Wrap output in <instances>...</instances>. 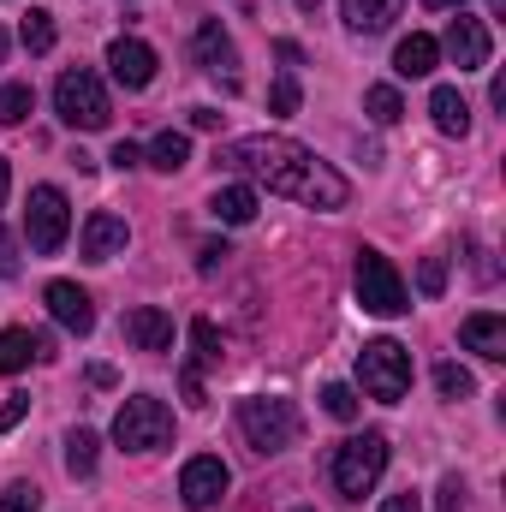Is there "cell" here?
I'll list each match as a JSON object with an SVG mask.
<instances>
[{"label":"cell","mask_w":506,"mask_h":512,"mask_svg":"<svg viewBox=\"0 0 506 512\" xmlns=\"http://www.w3.org/2000/svg\"><path fill=\"white\" fill-rule=\"evenodd\" d=\"M221 161H227L233 173H251L256 185H268L274 197L304 203V209H346V203H352V185H346L328 161H316L304 143H292V137H268V131L233 137V143L221 149Z\"/></svg>","instance_id":"cell-1"},{"label":"cell","mask_w":506,"mask_h":512,"mask_svg":"<svg viewBox=\"0 0 506 512\" xmlns=\"http://www.w3.org/2000/svg\"><path fill=\"white\" fill-rule=\"evenodd\" d=\"M381 471H387V435L381 429H364V435L340 441L334 447V465H328V477H334V489L346 501H364L381 483Z\"/></svg>","instance_id":"cell-2"},{"label":"cell","mask_w":506,"mask_h":512,"mask_svg":"<svg viewBox=\"0 0 506 512\" xmlns=\"http://www.w3.org/2000/svg\"><path fill=\"white\" fill-rule=\"evenodd\" d=\"M298 405L292 399H274V393H251L239 399V435L251 441V453H286L298 441Z\"/></svg>","instance_id":"cell-3"},{"label":"cell","mask_w":506,"mask_h":512,"mask_svg":"<svg viewBox=\"0 0 506 512\" xmlns=\"http://www.w3.org/2000/svg\"><path fill=\"white\" fill-rule=\"evenodd\" d=\"M54 114H60L72 131H102L108 120H114L102 78H96V72H84V66L60 72V84H54Z\"/></svg>","instance_id":"cell-4"},{"label":"cell","mask_w":506,"mask_h":512,"mask_svg":"<svg viewBox=\"0 0 506 512\" xmlns=\"http://www.w3.org/2000/svg\"><path fill=\"white\" fill-rule=\"evenodd\" d=\"M358 382H364L370 399L399 405V399H405V387H411V352H405L399 340H370V346L358 352Z\"/></svg>","instance_id":"cell-5"},{"label":"cell","mask_w":506,"mask_h":512,"mask_svg":"<svg viewBox=\"0 0 506 512\" xmlns=\"http://www.w3.org/2000/svg\"><path fill=\"white\" fill-rule=\"evenodd\" d=\"M114 441H120L126 453H155V447H167V441H173V411H167L161 399H149V393H131L126 405H120V417H114Z\"/></svg>","instance_id":"cell-6"},{"label":"cell","mask_w":506,"mask_h":512,"mask_svg":"<svg viewBox=\"0 0 506 512\" xmlns=\"http://www.w3.org/2000/svg\"><path fill=\"white\" fill-rule=\"evenodd\" d=\"M66 227H72L66 191H60V185H36V191H30V209H24V239H30V251L54 256L66 245Z\"/></svg>","instance_id":"cell-7"},{"label":"cell","mask_w":506,"mask_h":512,"mask_svg":"<svg viewBox=\"0 0 506 512\" xmlns=\"http://www.w3.org/2000/svg\"><path fill=\"white\" fill-rule=\"evenodd\" d=\"M358 304H364L370 316H399V310H411L399 268L381 251H358Z\"/></svg>","instance_id":"cell-8"},{"label":"cell","mask_w":506,"mask_h":512,"mask_svg":"<svg viewBox=\"0 0 506 512\" xmlns=\"http://www.w3.org/2000/svg\"><path fill=\"white\" fill-rule=\"evenodd\" d=\"M435 48H447V60H453L459 72H483V66H489V54H495V36H489V24H483V18H465V12H459Z\"/></svg>","instance_id":"cell-9"},{"label":"cell","mask_w":506,"mask_h":512,"mask_svg":"<svg viewBox=\"0 0 506 512\" xmlns=\"http://www.w3.org/2000/svg\"><path fill=\"white\" fill-rule=\"evenodd\" d=\"M227 483H233V471H227L215 453H197V459L179 471V501L203 512V507H215V501L227 495Z\"/></svg>","instance_id":"cell-10"},{"label":"cell","mask_w":506,"mask_h":512,"mask_svg":"<svg viewBox=\"0 0 506 512\" xmlns=\"http://www.w3.org/2000/svg\"><path fill=\"white\" fill-rule=\"evenodd\" d=\"M197 60H203V72H215V78H227V84H239V48H233V36L221 30V18H203L197 24Z\"/></svg>","instance_id":"cell-11"},{"label":"cell","mask_w":506,"mask_h":512,"mask_svg":"<svg viewBox=\"0 0 506 512\" xmlns=\"http://www.w3.org/2000/svg\"><path fill=\"white\" fill-rule=\"evenodd\" d=\"M48 310H54V322H60L66 334H78V340L96 328V304H90V292H84L78 280H54V286H48Z\"/></svg>","instance_id":"cell-12"},{"label":"cell","mask_w":506,"mask_h":512,"mask_svg":"<svg viewBox=\"0 0 506 512\" xmlns=\"http://www.w3.org/2000/svg\"><path fill=\"white\" fill-rule=\"evenodd\" d=\"M108 66H114V84L143 90V84L155 78V48L137 42V36H114V42H108Z\"/></svg>","instance_id":"cell-13"},{"label":"cell","mask_w":506,"mask_h":512,"mask_svg":"<svg viewBox=\"0 0 506 512\" xmlns=\"http://www.w3.org/2000/svg\"><path fill=\"white\" fill-rule=\"evenodd\" d=\"M126 245H131V227L120 221V215L96 209V215L84 221V262H114Z\"/></svg>","instance_id":"cell-14"},{"label":"cell","mask_w":506,"mask_h":512,"mask_svg":"<svg viewBox=\"0 0 506 512\" xmlns=\"http://www.w3.org/2000/svg\"><path fill=\"white\" fill-rule=\"evenodd\" d=\"M126 340L137 352H167V346H173V316L155 310V304H137L126 316Z\"/></svg>","instance_id":"cell-15"},{"label":"cell","mask_w":506,"mask_h":512,"mask_svg":"<svg viewBox=\"0 0 506 512\" xmlns=\"http://www.w3.org/2000/svg\"><path fill=\"white\" fill-rule=\"evenodd\" d=\"M459 340H465V352H477V358H506V316H495V310L465 316Z\"/></svg>","instance_id":"cell-16"},{"label":"cell","mask_w":506,"mask_h":512,"mask_svg":"<svg viewBox=\"0 0 506 512\" xmlns=\"http://www.w3.org/2000/svg\"><path fill=\"white\" fill-rule=\"evenodd\" d=\"M435 60H441V48H435V36H423V30H411V36L393 48V72H399V78H429Z\"/></svg>","instance_id":"cell-17"},{"label":"cell","mask_w":506,"mask_h":512,"mask_svg":"<svg viewBox=\"0 0 506 512\" xmlns=\"http://www.w3.org/2000/svg\"><path fill=\"white\" fill-rule=\"evenodd\" d=\"M30 358H48V340L30 328H0V376H18Z\"/></svg>","instance_id":"cell-18"},{"label":"cell","mask_w":506,"mask_h":512,"mask_svg":"<svg viewBox=\"0 0 506 512\" xmlns=\"http://www.w3.org/2000/svg\"><path fill=\"white\" fill-rule=\"evenodd\" d=\"M209 215H215L221 227H251L256 221V191L251 185H221V191L209 197Z\"/></svg>","instance_id":"cell-19"},{"label":"cell","mask_w":506,"mask_h":512,"mask_svg":"<svg viewBox=\"0 0 506 512\" xmlns=\"http://www.w3.org/2000/svg\"><path fill=\"white\" fill-rule=\"evenodd\" d=\"M399 6H405V0H340L346 30H358V36H376V30H387V24L399 18Z\"/></svg>","instance_id":"cell-20"},{"label":"cell","mask_w":506,"mask_h":512,"mask_svg":"<svg viewBox=\"0 0 506 512\" xmlns=\"http://www.w3.org/2000/svg\"><path fill=\"white\" fill-rule=\"evenodd\" d=\"M429 114H435V126L447 131V137H465V131H471V108H465V96H459L453 84H441V90L429 96Z\"/></svg>","instance_id":"cell-21"},{"label":"cell","mask_w":506,"mask_h":512,"mask_svg":"<svg viewBox=\"0 0 506 512\" xmlns=\"http://www.w3.org/2000/svg\"><path fill=\"white\" fill-rule=\"evenodd\" d=\"M191 376H203V370H221V334H215V322L209 316H197L191 322V364H185Z\"/></svg>","instance_id":"cell-22"},{"label":"cell","mask_w":506,"mask_h":512,"mask_svg":"<svg viewBox=\"0 0 506 512\" xmlns=\"http://www.w3.org/2000/svg\"><path fill=\"white\" fill-rule=\"evenodd\" d=\"M143 155H149V167H155V173H179V167L191 161V137H185V131H161Z\"/></svg>","instance_id":"cell-23"},{"label":"cell","mask_w":506,"mask_h":512,"mask_svg":"<svg viewBox=\"0 0 506 512\" xmlns=\"http://www.w3.org/2000/svg\"><path fill=\"white\" fill-rule=\"evenodd\" d=\"M96 453H102L96 429H72V435H66V471H72V477H90V471H96Z\"/></svg>","instance_id":"cell-24"},{"label":"cell","mask_w":506,"mask_h":512,"mask_svg":"<svg viewBox=\"0 0 506 512\" xmlns=\"http://www.w3.org/2000/svg\"><path fill=\"white\" fill-rule=\"evenodd\" d=\"M18 42H24L30 54H48V48H54V12H48V6H30V12H24Z\"/></svg>","instance_id":"cell-25"},{"label":"cell","mask_w":506,"mask_h":512,"mask_svg":"<svg viewBox=\"0 0 506 512\" xmlns=\"http://www.w3.org/2000/svg\"><path fill=\"white\" fill-rule=\"evenodd\" d=\"M30 108H36V90L30 84H0V126H18Z\"/></svg>","instance_id":"cell-26"},{"label":"cell","mask_w":506,"mask_h":512,"mask_svg":"<svg viewBox=\"0 0 506 512\" xmlns=\"http://www.w3.org/2000/svg\"><path fill=\"white\" fill-rule=\"evenodd\" d=\"M364 108H370V120H376V126H399V114H405V102H399V90H393V84H376V90L364 96Z\"/></svg>","instance_id":"cell-27"},{"label":"cell","mask_w":506,"mask_h":512,"mask_svg":"<svg viewBox=\"0 0 506 512\" xmlns=\"http://www.w3.org/2000/svg\"><path fill=\"white\" fill-rule=\"evenodd\" d=\"M322 405H328V417H340V423H352V417L364 411V399H358L346 382H328V387H322Z\"/></svg>","instance_id":"cell-28"},{"label":"cell","mask_w":506,"mask_h":512,"mask_svg":"<svg viewBox=\"0 0 506 512\" xmlns=\"http://www.w3.org/2000/svg\"><path fill=\"white\" fill-rule=\"evenodd\" d=\"M435 387H441V399H471V393H477L471 370H459V364H441V370H435Z\"/></svg>","instance_id":"cell-29"},{"label":"cell","mask_w":506,"mask_h":512,"mask_svg":"<svg viewBox=\"0 0 506 512\" xmlns=\"http://www.w3.org/2000/svg\"><path fill=\"white\" fill-rule=\"evenodd\" d=\"M0 512H42V489H36V483H12V489L0 495Z\"/></svg>","instance_id":"cell-30"},{"label":"cell","mask_w":506,"mask_h":512,"mask_svg":"<svg viewBox=\"0 0 506 512\" xmlns=\"http://www.w3.org/2000/svg\"><path fill=\"white\" fill-rule=\"evenodd\" d=\"M268 108H274V114H298V78H292V72H280V78H274Z\"/></svg>","instance_id":"cell-31"},{"label":"cell","mask_w":506,"mask_h":512,"mask_svg":"<svg viewBox=\"0 0 506 512\" xmlns=\"http://www.w3.org/2000/svg\"><path fill=\"white\" fill-rule=\"evenodd\" d=\"M417 286L435 298V292L447 286V262H441V256H423V268H417Z\"/></svg>","instance_id":"cell-32"},{"label":"cell","mask_w":506,"mask_h":512,"mask_svg":"<svg viewBox=\"0 0 506 512\" xmlns=\"http://www.w3.org/2000/svg\"><path fill=\"white\" fill-rule=\"evenodd\" d=\"M435 507H441V512H465V483H459V477H441V495H435Z\"/></svg>","instance_id":"cell-33"},{"label":"cell","mask_w":506,"mask_h":512,"mask_svg":"<svg viewBox=\"0 0 506 512\" xmlns=\"http://www.w3.org/2000/svg\"><path fill=\"white\" fill-rule=\"evenodd\" d=\"M18 274V245H12V233L0 227V280H12Z\"/></svg>","instance_id":"cell-34"},{"label":"cell","mask_w":506,"mask_h":512,"mask_svg":"<svg viewBox=\"0 0 506 512\" xmlns=\"http://www.w3.org/2000/svg\"><path fill=\"white\" fill-rule=\"evenodd\" d=\"M24 411H30V399H24V393H12V399L0 405V435H6V429H12V423L24 417Z\"/></svg>","instance_id":"cell-35"},{"label":"cell","mask_w":506,"mask_h":512,"mask_svg":"<svg viewBox=\"0 0 506 512\" xmlns=\"http://www.w3.org/2000/svg\"><path fill=\"white\" fill-rule=\"evenodd\" d=\"M221 256H233V251H227V245H215V239H209V245H203V251H197V268H203V274H215V268H221Z\"/></svg>","instance_id":"cell-36"},{"label":"cell","mask_w":506,"mask_h":512,"mask_svg":"<svg viewBox=\"0 0 506 512\" xmlns=\"http://www.w3.org/2000/svg\"><path fill=\"white\" fill-rule=\"evenodd\" d=\"M108 161H114V167H137V161H143V149H137V143H126V137H120V143H114V155H108Z\"/></svg>","instance_id":"cell-37"},{"label":"cell","mask_w":506,"mask_h":512,"mask_svg":"<svg viewBox=\"0 0 506 512\" xmlns=\"http://www.w3.org/2000/svg\"><path fill=\"white\" fill-rule=\"evenodd\" d=\"M381 512H423V501L405 489V495H387V501H381Z\"/></svg>","instance_id":"cell-38"},{"label":"cell","mask_w":506,"mask_h":512,"mask_svg":"<svg viewBox=\"0 0 506 512\" xmlns=\"http://www.w3.org/2000/svg\"><path fill=\"white\" fill-rule=\"evenodd\" d=\"M191 126H197V131H215V126H221V114H215V108H197V114H191Z\"/></svg>","instance_id":"cell-39"},{"label":"cell","mask_w":506,"mask_h":512,"mask_svg":"<svg viewBox=\"0 0 506 512\" xmlns=\"http://www.w3.org/2000/svg\"><path fill=\"white\" fill-rule=\"evenodd\" d=\"M6 191H12V167H6V155H0V203H6Z\"/></svg>","instance_id":"cell-40"},{"label":"cell","mask_w":506,"mask_h":512,"mask_svg":"<svg viewBox=\"0 0 506 512\" xmlns=\"http://www.w3.org/2000/svg\"><path fill=\"white\" fill-rule=\"evenodd\" d=\"M429 12H447V6H465V0H423Z\"/></svg>","instance_id":"cell-41"},{"label":"cell","mask_w":506,"mask_h":512,"mask_svg":"<svg viewBox=\"0 0 506 512\" xmlns=\"http://www.w3.org/2000/svg\"><path fill=\"white\" fill-rule=\"evenodd\" d=\"M316 6H322V0H298V12H316Z\"/></svg>","instance_id":"cell-42"},{"label":"cell","mask_w":506,"mask_h":512,"mask_svg":"<svg viewBox=\"0 0 506 512\" xmlns=\"http://www.w3.org/2000/svg\"><path fill=\"white\" fill-rule=\"evenodd\" d=\"M489 12H495V18H501V12H506V0H489Z\"/></svg>","instance_id":"cell-43"},{"label":"cell","mask_w":506,"mask_h":512,"mask_svg":"<svg viewBox=\"0 0 506 512\" xmlns=\"http://www.w3.org/2000/svg\"><path fill=\"white\" fill-rule=\"evenodd\" d=\"M0 54H6V30H0Z\"/></svg>","instance_id":"cell-44"}]
</instances>
